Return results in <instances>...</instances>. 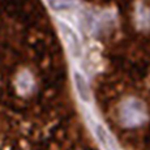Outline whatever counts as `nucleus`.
<instances>
[{
    "mask_svg": "<svg viewBox=\"0 0 150 150\" xmlns=\"http://www.w3.org/2000/svg\"><path fill=\"white\" fill-rule=\"evenodd\" d=\"M60 29H62V33L65 38V42L68 43V47L71 50L72 55L74 57H79L80 54H81V45H80V39L77 37V34L72 30V28H69L67 24H63L60 22L59 24Z\"/></svg>",
    "mask_w": 150,
    "mask_h": 150,
    "instance_id": "nucleus-1",
    "label": "nucleus"
},
{
    "mask_svg": "<svg viewBox=\"0 0 150 150\" xmlns=\"http://www.w3.org/2000/svg\"><path fill=\"white\" fill-rule=\"evenodd\" d=\"M73 77H74V85H76V89L79 91L80 98H81L83 102H89V99H90V91H89V85L86 82L85 77L81 73H79V72H74Z\"/></svg>",
    "mask_w": 150,
    "mask_h": 150,
    "instance_id": "nucleus-2",
    "label": "nucleus"
},
{
    "mask_svg": "<svg viewBox=\"0 0 150 150\" xmlns=\"http://www.w3.org/2000/svg\"><path fill=\"white\" fill-rule=\"evenodd\" d=\"M50 7L55 11H65L74 5V0H48Z\"/></svg>",
    "mask_w": 150,
    "mask_h": 150,
    "instance_id": "nucleus-3",
    "label": "nucleus"
}]
</instances>
